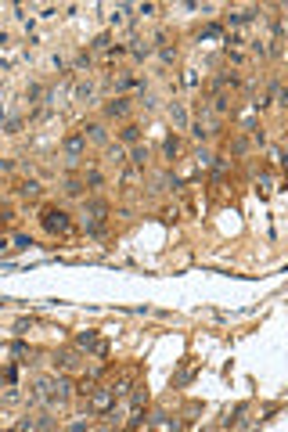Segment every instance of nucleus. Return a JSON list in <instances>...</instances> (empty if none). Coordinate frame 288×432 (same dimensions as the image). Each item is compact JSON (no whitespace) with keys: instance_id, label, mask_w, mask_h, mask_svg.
Masks as SVG:
<instances>
[{"instance_id":"nucleus-3","label":"nucleus","mask_w":288,"mask_h":432,"mask_svg":"<svg viewBox=\"0 0 288 432\" xmlns=\"http://www.w3.org/2000/svg\"><path fill=\"white\" fill-rule=\"evenodd\" d=\"M115 404V393H112V385H97V389H94V396H90V407H94L97 414H104V411H108Z\"/></svg>"},{"instance_id":"nucleus-14","label":"nucleus","mask_w":288,"mask_h":432,"mask_svg":"<svg viewBox=\"0 0 288 432\" xmlns=\"http://www.w3.org/2000/svg\"><path fill=\"white\" fill-rule=\"evenodd\" d=\"M83 188H87V180H76V177L65 180V195H72V198H76V195H83Z\"/></svg>"},{"instance_id":"nucleus-30","label":"nucleus","mask_w":288,"mask_h":432,"mask_svg":"<svg viewBox=\"0 0 288 432\" xmlns=\"http://www.w3.org/2000/svg\"><path fill=\"white\" fill-rule=\"evenodd\" d=\"M29 328H33V317H22L18 324H14V331H18V335H22V331H29Z\"/></svg>"},{"instance_id":"nucleus-15","label":"nucleus","mask_w":288,"mask_h":432,"mask_svg":"<svg viewBox=\"0 0 288 432\" xmlns=\"http://www.w3.org/2000/svg\"><path fill=\"white\" fill-rule=\"evenodd\" d=\"M119 137H123V144H137V141H141V130H137V126H123V133H119Z\"/></svg>"},{"instance_id":"nucleus-2","label":"nucleus","mask_w":288,"mask_h":432,"mask_svg":"<svg viewBox=\"0 0 288 432\" xmlns=\"http://www.w3.org/2000/svg\"><path fill=\"white\" fill-rule=\"evenodd\" d=\"M40 223H43V230L47 234H72V216L65 213V209H43L40 213Z\"/></svg>"},{"instance_id":"nucleus-13","label":"nucleus","mask_w":288,"mask_h":432,"mask_svg":"<svg viewBox=\"0 0 288 432\" xmlns=\"http://www.w3.org/2000/svg\"><path fill=\"white\" fill-rule=\"evenodd\" d=\"M18 195H22V198H40V184H36V180L18 184Z\"/></svg>"},{"instance_id":"nucleus-1","label":"nucleus","mask_w":288,"mask_h":432,"mask_svg":"<svg viewBox=\"0 0 288 432\" xmlns=\"http://www.w3.org/2000/svg\"><path fill=\"white\" fill-rule=\"evenodd\" d=\"M69 396H72L69 378H36L33 382V400H43V404H58V407H62Z\"/></svg>"},{"instance_id":"nucleus-25","label":"nucleus","mask_w":288,"mask_h":432,"mask_svg":"<svg viewBox=\"0 0 288 432\" xmlns=\"http://www.w3.org/2000/svg\"><path fill=\"white\" fill-rule=\"evenodd\" d=\"M87 184H90V188H101V173H97V169H87V177H83Z\"/></svg>"},{"instance_id":"nucleus-16","label":"nucleus","mask_w":288,"mask_h":432,"mask_svg":"<svg viewBox=\"0 0 288 432\" xmlns=\"http://www.w3.org/2000/svg\"><path fill=\"white\" fill-rule=\"evenodd\" d=\"M130 162L137 166V169H144V162H148V148H133V151H130Z\"/></svg>"},{"instance_id":"nucleus-24","label":"nucleus","mask_w":288,"mask_h":432,"mask_svg":"<svg viewBox=\"0 0 288 432\" xmlns=\"http://www.w3.org/2000/svg\"><path fill=\"white\" fill-rule=\"evenodd\" d=\"M227 169H231V159H216V162H213V173H216V177H223Z\"/></svg>"},{"instance_id":"nucleus-10","label":"nucleus","mask_w":288,"mask_h":432,"mask_svg":"<svg viewBox=\"0 0 288 432\" xmlns=\"http://www.w3.org/2000/svg\"><path fill=\"white\" fill-rule=\"evenodd\" d=\"M170 119L177 122V130H188V112H184V105H170Z\"/></svg>"},{"instance_id":"nucleus-12","label":"nucleus","mask_w":288,"mask_h":432,"mask_svg":"<svg viewBox=\"0 0 288 432\" xmlns=\"http://www.w3.org/2000/svg\"><path fill=\"white\" fill-rule=\"evenodd\" d=\"M87 133H90V141H97V144H108V130H104L101 122H90V126H87Z\"/></svg>"},{"instance_id":"nucleus-23","label":"nucleus","mask_w":288,"mask_h":432,"mask_svg":"<svg viewBox=\"0 0 288 432\" xmlns=\"http://www.w3.org/2000/svg\"><path fill=\"white\" fill-rule=\"evenodd\" d=\"M130 87H137L133 76H119V80H115V90H130Z\"/></svg>"},{"instance_id":"nucleus-17","label":"nucleus","mask_w":288,"mask_h":432,"mask_svg":"<svg viewBox=\"0 0 288 432\" xmlns=\"http://www.w3.org/2000/svg\"><path fill=\"white\" fill-rule=\"evenodd\" d=\"M231 151H234V155H245V151H249V137H234V141H231Z\"/></svg>"},{"instance_id":"nucleus-21","label":"nucleus","mask_w":288,"mask_h":432,"mask_svg":"<svg viewBox=\"0 0 288 432\" xmlns=\"http://www.w3.org/2000/svg\"><path fill=\"white\" fill-rule=\"evenodd\" d=\"M213 108H216V112H227V108H231V98H227V94H216V98H213Z\"/></svg>"},{"instance_id":"nucleus-26","label":"nucleus","mask_w":288,"mask_h":432,"mask_svg":"<svg viewBox=\"0 0 288 432\" xmlns=\"http://www.w3.org/2000/svg\"><path fill=\"white\" fill-rule=\"evenodd\" d=\"M123 184H126V188H130V184H137V166L123 169Z\"/></svg>"},{"instance_id":"nucleus-31","label":"nucleus","mask_w":288,"mask_h":432,"mask_svg":"<svg viewBox=\"0 0 288 432\" xmlns=\"http://www.w3.org/2000/svg\"><path fill=\"white\" fill-rule=\"evenodd\" d=\"M130 51H133V58H144V54H148L151 47H148V43H133V47H130Z\"/></svg>"},{"instance_id":"nucleus-11","label":"nucleus","mask_w":288,"mask_h":432,"mask_svg":"<svg viewBox=\"0 0 288 432\" xmlns=\"http://www.w3.org/2000/svg\"><path fill=\"white\" fill-rule=\"evenodd\" d=\"M97 342H101V338L94 331H80V335H76V349H94Z\"/></svg>"},{"instance_id":"nucleus-20","label":"nucleus","mask_w":288,"mask_h":432,"mask_svg":"<svg viewBox=\"0 0 288 432\" xmlns=\"http://www.w3.org/2000/svg\"><path fill=\"white\" fill-rule=\"evenodd\" d=\"M162 151H166V155H177V151H180V141H177V137H166V144H162Z\"/></svg>"},{"instance_id":"nucleus-6","label":"nucleus","mask_w":288,"mask_h":432,"mask_svg":"<svg viewBox=\"0 0 288 432\" xmlns=\"http://www.w3.org/2000/svg\"><path fill=\"white\" fill-rule=\"evenodd\" d=\"M83 216H87V220H104V216H108V202H101V198H90L87 209H83Z\"/></svg>"},{"instance_id":"nucleus-32","label":"nucleus","mask_w":288,"mask_h":432,"mask_svg":"<svg viewBox=\"0 0 288 432\" xmlns=\"http://www.w3.org/2000/svg\"><path fill=\"white\" fill-rule=\"evenodd\" d=\"M159 54H162V61H173L177 58V47H159Z\"/></svg>"},{"instance_id":"nucleus-9","label":"nucleus","mask_w":288,"mask_h":432,"mask_svg":"<svg viewBox=\"0 0 288 432\" xmlns=\"http://www.w3.org/2000/svg\"><path fill=\"white\" fill-rule=\"evenodd\" d=\"M104 162H112V166H123V162H126V151L119 148V144H108V148H104Z\"/></svg>"},{"instance_id":"nucleus-22","label":"nucleus","mask_w":288,"mask_h":432,"mask_svg":"<svg viewBox=\"0 0 288 432\" xmlns=\"http://www.w3.org/2000/svg\"><path fill=\"white\" fill-rule=\"evenodd\" d=\"M11 357H33V349H29L25 342H14L11 346Z\"/></svg>"},{"instance_id":"nucleus-8","label":"nucleus","mask_w":288,"mask_h":432,"mask_svg":"<svg viewBox=\"0 0 288 432\" xmlns=\"http://www.w3.org/2000/svg\"><path fill=\"white\" fill-rule=\"evenodd\" d=\"M80 364V353L76 349H62V353H54V367H62V371H69V367Z\"/></svg>"},{"instance_id":"nucleus-29","label":"nucleus","mask_w":288,"mask_h":432,"mask_svg":"<svg viewBox=\"0 0 288 432\" xmlns=\"http://www.w3.org/2000/svg\"><path fill=\"white\" fill-rule=\"evenodd\" d=\"M108 43H112V40H108V33H101V36L94 40V51H108Z\"/></svg>"},{"instance_id":"nucleus-19","label":"nucleus","mask_w":288,"mask_h":432,"mask_svg":"<svg viewBox=\"0 0 288 432\" xmlns=\"http://www.w3.org/2000/svg\"><path fill=\"white\" fill-rule=\"evenodd\" d=\"M83 98H94V87L90 83H76V101H83Z\"/></svg>"},{"instance_id":"nucleus-7","label":"nucleus","mask_w":288,"mask_h":432,"mask_svg":"<svg viewBox=\"0 0 288 432\" xmlns=\"http://www.w3.org/2000/svg\"><path fill=\"white\" fill-rule=\"evenodd\" d=\"M104 115H108V119H123V115H130V101H126V98L108 101V105H104Z\"/></svg>"},{"instance_id":"nucleus-28","label":"nucleus","mask_w":288,"mask_h":432,"mask_svg":"<svg viewBox=\"0 0 288 432\" xmlns=\"http://www.w3.org/2000/svg\"><path fill=\"white\" fill-rule=\"evenodd\" d=\"M29 245H33L29 234H14V249H29Z\"/></svg>"},{"instance_id":"nucleus-5","label":"nucleus","mask_w":288,"mask_h":432,"mask_svg":"<svg viewBox=\"0 0 288 432\" xmlns=\"http://www.w3.org/2000/svg\"><path fill=\"white\" fill-rule=\"evenodd\" d=\"M133 378H137V367H126V371L119 375L115 382H108V385H112V393H115V396H126V393L133 389V385H137Z\"/></svg>"},{"instance_id":"nucleus-4","label":"nucleus","mask_w":288,"mask_h":432,"mask_svg":"<svg viewBox=\"0 0 288 432\" xmlns=\"http://www.w3.org/2000/svg\"><path fill=\"white\" fill-rule=\"evenodd\" d=\"M83 151H87V133H76V137H69V141H65V162L69 166H76V162H80L83 159Z\"/></svg>"},{"instance_id":"nucleus-27","label":"nucleus","mask_w":288,"mask_h":432,"mask_svg":"<svg viewBox=\"0 0 288 432\" xmlns=\"http://www.w3.org/2000/svg\"><path fill=\"white\" fill-rule=\"evenodd\" d=\"M194 162L198 166H213V155H209V151H194Z\"/></svg>"},{"instance_id":"nucleus-18","label":"nucleus","mask_w":288,"mask_h":432,"mask_svg":"<svg viewBox=\"0 0 288 432\" xmlns=\"http://www.w3.org/2000/svg\"><path fill=\"white\" fill-rule=\"evenodd\" d=\"M216 36H223V29H220V25H205L202 33H198V40H216Z\"/></svg>"},{"instance_id":"nucleus-33","label":"nucleus","mask_w":288,"mask_h":432,"mask_svg":"<svg viewBox=\"0 0 288 432\" xmlns=\"http://www.w3.org/2000/svg\"><path fill=\"white\" fill-rule=\"evenodd\" d=\"M22 130V119H7V133H18Z\"/></svg>"}]
</instances>
